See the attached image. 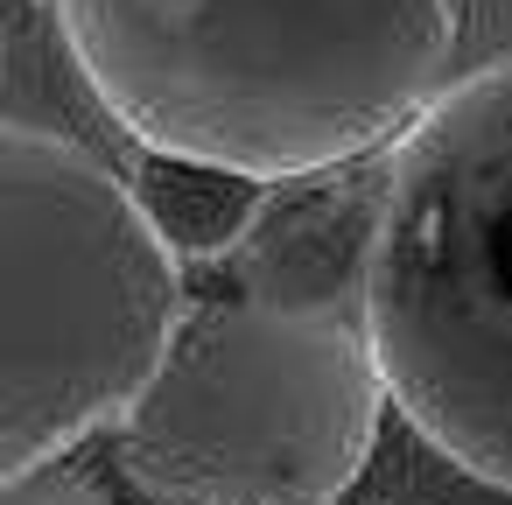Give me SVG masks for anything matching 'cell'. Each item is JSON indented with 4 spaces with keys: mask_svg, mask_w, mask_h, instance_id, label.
Instances as JSON below:
<instances>
[{
    "mask_svg": "<svg viewBox=\"0 0 512 505\" xmlns=\"http://www.w3.org/2000/svg\"><path fill=\"white\" fill-rule=\"evenodd\" d=\"M64 57L148 155L260 183L386 155L456 57V0H50Z\"/></svg>",
    "mask_w": 512,
    "mask_h": 505,
    "instance_id": "1",
    "label": "cell"
},
{
    "mask_svg": "<svg viewBox=\"0 0 512 505\" xmlns=\"http://www.w3.org/2000/svg\"><path fill=\"white\" fill-rule=\"evenodd\" d=\"M134 176L57 127H0V477L120 428L190 316Z\"/></svg>",
    "mask_w": 512,
    "mask_h": 505,
    "instance_id": "2",
    "label": "cell"
},
{
    "mask_svg": "<svg viewBox=\"0 0 512 505\" xmlns=\"http://www.w3.org/2000/svg\"><path fill=\"white\" fill-rule=\"evenodd\" d=\"M512 57L442 85L386 148L358 260V316L393 407L477 484L512 498Z\"/></svg>",
    "mask_w": 512,
    "mask_h": 505,
    "instance_id": "3",
    "label": "cell"
},
{
    "mask_svg": "<svg viewBox=\"0 0 512 505\" xmlns=\"http://www.w3.org/2000/svg\"><path fill=\"white\" fill-rule=\"evenodd\" d=\"M386 400L358 309L253 288L190 302L113 442L155 505H337L372 463Z\"/></svg>",
    "mask_w": 512,
    "mask_h": 505,
    "instance_id": "4",
    "label": "cell"
},
{
    "mask_svg": "<svg viewBox=\"0 0 512 505\" xmlns=\"http://www.w3.org/2000/svg\"><path fill=\"white\" fill-rule=\"evenodd\" d=\"M134 190L183 260L239 253L274 204V183H260L246 169H218V162H190V155H148V148H141Z\"/></svg>",
    "mask_w": 512,
    "mask_h": 505,
    "instance_id": "5",
    "label": "cell"
},
{
    "mask_svg": "<svg viewBox=\"0 0 512 505\" xmlns=\"http://www.w3.org/2000/svg\"><path fill=\"white\" fill-rule=\"evenodd\" d=\"M0 505H113V491L92 470H78L71 456H50L36 470L0 477Z\"/></svg>",
    "mask_w": 512,
    "mask_h": 505,
    "instance_id": "6",
    "label": "cell"
}]
</instances>
